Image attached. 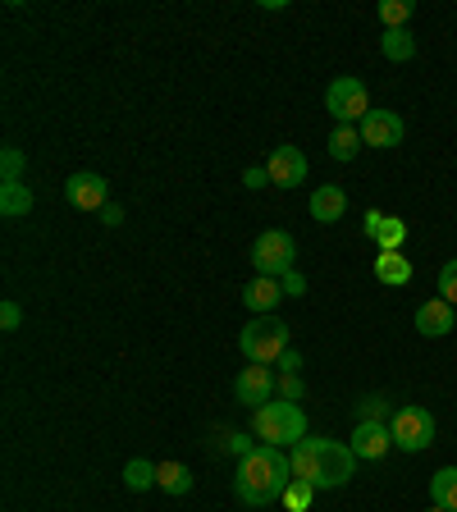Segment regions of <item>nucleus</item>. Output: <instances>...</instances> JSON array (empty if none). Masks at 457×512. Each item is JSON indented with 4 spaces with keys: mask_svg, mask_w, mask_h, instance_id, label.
<instances>
[{
    "mask_svg": "<svg viewBox=\"0 0 457 512\" xmlns=\"http://www.w3.org/2000/svg\"><path fill=\"white\" fill-rule=\"evenodd\" d=\"M293 485V467H288V453L275 444H256L252 453L238 458V476H234V494L252 508H266V503L284 499V490Z\"/></svg>",
    "mask_w": 457,
    "mask_h": 512,
    "instance_id": "nucleus-1",
    "label": "nucleus"
},
{
    "mask_svg": "<svg viewBox=\"0 0 457 512\" xmlns=\"http://www.w3.org/2000/svg\"><path fill=\"white\" fill-rule=\"evenodd\" d=\"M252 435L261 444L275 448H293L298 439H307V412L298 403H284V398H270L266 407L252 412Z\"/></svg>",
    "mask_w": 457,
    "mask_h": 512,
    "instance_id": "nucleus-2",
    "label": "nucleus"
},
{
    "mask_svg": "<svg viewBox=\"0 0 457 512\" xmlns=\"http://www.w3.org/2000/svg\"><path fill=\"white\" fill-rule=\"evenodd\" d=\"M238 348H243V357L247 362H256V366H275L279 357H284L293 343H288V325L284 320H275V316H256V320H247V330L238 334Z\"/></svg>",
    "mask_w": 457,
    "mask_h": 512,
    "instance_id": "nucleus-3",
    "label": "nucleus"
},
{
    "mask_svg": "<svg viewBox=\"0 0 457 512\" xmlns=\"http://www.w3.org/2000/svg\"><path fill=\"white\" fill-rule=\"evenodd\" d=\"M293 261H298V243H293V234H284V229H266V234L252 243V266H256V275L284 279L288 270H293Z\"/></svg>",
    "mask_w": 457,
    "mask_h": 512,
    "instance_id": "nucleus-4",
    "label": "nucleus"
},
{
    "mask_svg": "<svg viewBox=\"0 0 457 512\" xmlns=\"http://www.w3.org/2000/svg\"><path fill=\"white\" fill-rule=\"evenodd\" d=\"M389 430H394V448H403V453H426V448L435 444V416H430L421 403L398 407Z\"/></svg>",
    "mask_w": 457,
    "mask_h": 512,
    "instance_id": "nucleus-5",
    "label": "nucleus"
},
{
    "mask_svg": "<svg viewBox=\"0 0 457 512\" xmlns=\"http://www.w3.org/2000/svg\"><path fill=\"white\" fill-rule=\"evenodd\" d=\"M325 110H330L339 124H362V119L371 115V92H366L362 78L343 74L325 87Z\"/></svg>",
    "mask_w": 457,
    "mask_h": 512,
    "instance_id": "nucleus-6",
    "label": "nucleus"
},
{
    "mask_svg": "<svg viewBox=\"0 0 457 512\" xmlns=\"http://www.w3.org/2000/svg\"><path fill=\"white\" fill-rule=\"evenodd\" d=\"M352 476H357V453H352V444H343V439H325L320 471H316V490H343Z\"/></svg>",
    "mask_w": 457,
    "mask_h": 512,
    "instance_id": "nucleus-7",
    "label": "nucleus"
},
{
    "mask_svg": "<svg viewBox=\"0 0 457 512\" xmlns=\"http://www.w3.org/2000/svg\"><path fill=\"white\" fill-rule=\"evenodd\" d=\"M64 197H69V206H78V211H106L110 206V183L92 170H78V174L64 179Z\"/></svg>",
    "mask_w": 457,
    "mask_h": 512,
    "instance_id": "nucleus-8",
    "label": "nucleus"
},
{
    "mask_svg": "<svg viewBox=\"0 0 457 512\" xmlns=\"http://www.w3.org/2000/svg\"><path fill=\"white\" fill-rule=\"evenodd\" d=\"M275 375H270V366H243V371H238V380H234V394H238V403L243 407H266L270 398H275Z\"/></svg>",
    "mask_w": 457,
    "mask_h": 512,
    "instance_id": "nucleus-9",
    "label": "nucleus"
},
{
    "mask_svg": "<svg viewBox=\"0 0 457 512\" xmlns=\"http://www.w3.org/2000/svg\"><path fill=\"white\" fill-rule=\"evenodd\" d=\"M362 142L366 147H375V151H389V147H398V142H403V119L394 115V110H371V115L362 119Z\"/></svg>",
    "mask_w": 457,
    "mask_h": 512,
    "instance_id": "nucleus-10",
    "label": "nucleus"
},
{
    "mask_svg": "<svg viewBox=\"0 0 457 512\" xmlns=\"http://www.w3.org/2000/svg\"><path fill=\"white\" fill-rule=\"evenodd\" d=\"M352 453H357V462H380L389 448H394V430L380 426V421H357V430H352Z\"/></svg>",
    "mask_w": 457,
    "mask_h": 512,
    "instance_id": "nucleus-11",
    "label": "nucleus"
},
{
    "mask_svg": "<svg viewBox=\"0 0 457 512\" xmlns=\"http://www.w3.org/2000/svg\"><path fill=\"white\" fill-rule=\"evenodd\" d=\"M266 170H270V183H279V188H298V183H307V156L284 142V147L270 151Z\"/></svg>",
    "mask_w": 457,
    "mask_h": 512,
    "instance_id": "nucleus-12",
    "label": "nucleus"
},
{
    "mask_svg": "<svg viewBox=\"0 0 457 512\" xmlns=\"http://www.w3.org/2000/svg\"><path fill=\"white\" fill-rule=\"evenodd\" d=\"M416 330L426 334V339H444V334L457 330V307L444 298H430L416 307Z\"/></svg>",
    "mask_w": 457,
    "mask_h": 512,
    "instance_id": "nucleus-13",
    "label": "nucleus"
},
{
    "mask_svg": "<svg viewBox=\"0 0 457 512\" xmlns=\"http://www.w3.org/2000/svg\"><path fill=\"white\" fill-rule=\"evenodd\" d=\"M320 453H325V435H307V439H298V444L288 448V467H293V480H307V485H316Z\"/></svg>",
    "mask_w": 457,
    "mask_h": 512,
    "instance_id": "nucleus-14",
    "label": "nucleus"
},
{
    "mask_svg": "<svg viewBox=\"0 0 457 512\" xmlns=\"http://www.w3.org/2000/svg\"><path fill=\"white\" fill-rule=\"evenodd\" d=\"M284 302V284L279 279H266V275H256L252 284L243 288V307L256 311V316H270V311Z\"/></svg>",
    "mask_w": 457,
    "mask_h": 512,
    "instance_id": "nucleus-15",
    "label": "nucleus"
},
{
    "mask_svg": "<svg viewBox=\"0 0 457 512\" xmlns=\"http://www.w3.org/2000/svg\"><path fill=\"white\" fill-rule=\"evenodd\" d=\"M343 211H348V192H343L339 183H320V188L311 192V215H316L320 224H339Z\"/></svg>",
    "mask_w": 457,
    "mask_h": 512,
    "instance_id": "nucleus-16",
    "label": "nucleus"
},
{
    "mask_svg": "<svg viewBox=\"0 0 457 512\" xmlns=\"http://www.w3.org/2000/svg\"><path fill=\"white\" fill-rule=\"evenodd\" d=\"M375 279H380V284H389V288L412 284V261H407L403 252H380V256H375Z\"/></svg>",
    "mask_w": 457,
    "mask_h": 512,
    "instance_id": "nucleus-17",
    "label": "nucleus"
},
{
    "mask_svg": "<svg viewBox=\"0 0 457 512\" xmlns=\"http://www.w3.org/2000/svg\"><path fill=\"white\" fill-rule=\"evenodd\" d=\"M32 211V188L28 183H0V215L5 220H19Z\"/></svg>",
    "mask_w": 457,
    "mask_h": 512,
    "instance_id": "nucleus-18",
    "label": "nucleus"
},
{
    "mask_svg": "<svg viewBox=\"0 0 457 512\" xmlns=\"http://www.w3.org/2000/svg\"><path fill=\"white\" fill-rule=\"evenodd\" d=\"M362 147H366L362 128H357V124H334V133H330V156L334 160H352Z\"/></svg>",
    "mask_w": 457,
    "mask_h": 512,
    "instance_id": "nucleus-19",
    "label": "nucleus"
},
{
    "mask_svg": "<svg viewBox=\"0 0 457 512\" xmlns=\"http://www.w3.org/2000/svg\"><path fill=\"white\" fill-rule=\"evenodd\" d=\"M380 51H384V60L403 64V60H412V55H416V37L407 28H389L380 37Z\"/></svg>",
    "mask_w": 457,
    "mask_h": 512,
    "instance_id": "nucleus-20",
    "label": "nucleus"
},
{
    "mask_svg": "<svg viewBox=\"0 0 457 512\" xmlns=\"http://www.w3.org/2000/svg\"><path fill=\"white\" fill-rule=\"evenodd\" d=\"M430 499H435L439 508L457 512V467H439L435 476H430Z\"/></svg>",
    "mask_w": 457,
    "mask_h": 512,
    "instance_id": "nucleus-21",
    "label": "nucleus"
},
{
    "mask_svg": "<svg viewBox=\"0 0 457 512\" xmlns=\"http://www.w3.org/2000/svg\"><path fill=\"white\" fill-rule=\"evenodd\" d=\"M156 485L165 494H188L192 490V471L183 462H160L156 467Z\"/></svg>",
    "mask_w": 457,
    "mask_h": 512,
    "instance_id": "nucleus-22",
    "label": "nucleus"
},
{
    "mask_svg": "<svg viewBox=\"0 0 457 512\" xmlns=\"http://www.w3.org/2000/svg\"><path fill=\"white\" fill-rule=\"evenodd\" d=\"M380 252H403V243H407V224L398 220V215H384V224H380V234L371 238Z\"/></svg>",
    "mask_w": 457,
    "mask_h": 512,
    "instance_id": "nucleus-23",
    "label": "nucleus"
},
{
    "mask_svg": "<svg viewBox=\"0 0 457 512\" xmlns=\"http://www.w3.org/2000/svg\"><path fill=\"white\" fill-rule=\"evenodd\" d=\"M124 485L133 494H142V490H151V485H156V462H147V458H133L124 467Z\"/></svg>",
    "mask_w": 457,
    "mask_h": 512,
    "instance_id": "nucleus-24",
    "label": "nucleus"
},
{
    "mask_svg": "<svg viewBox=\"0 0 457 512\" xmlns=\"http://www.w3.org/2000/svg\"><path fill=\"white\" fill-rule=\"evenodd\" d=\"M357 421H380V426H389V421H394V403L384 394L362 398V403H357Z\"/></svg>",
    "mask_w": 457,
    "mask_h": 512,
    "instance_id": "nucleus-25",
    "label": "nucleus"
},
{
    "mask_svg": "<svg viewBox=\"0 0 457 512\" xmlns=\"http://www.w3.org/2000/svg\"><path fill=\"white\" fill-rule=\"evenodd\" d=\"M407 19H412V0H384V5H380L384 32H389V28H407Z\"/></svg>",
    "mask_w": 457,
    "mask_h": 512,
    "instance_id": "nucleus-26",
    "label": "nucleus"
},
{
    "mask_svg": "<svg viewBox=\"0 0 457 512\" xmlns=\"http://www.w3.org/2000/svg\"><path fill=\"white\" fill-rule=\"evenodd\" d=\"M311 499H316V485H307V480H293V485L284 490V508L288 512H307Z\"/></svg>",
    "mask_w": 457,
    "mask_h": 512,
    "instance_id": "nucleus-27",
    "label": "nucleus"
},
{
    "mask_svg": "<svg viewBox=\"0 0 457 512\" xmlns=\"http://www.w3.org/2000/svg\"><path fill=\"white\" fill-rule=\"evenodd\" d=\"M0 179L23 183V151L19 147H5V156H0Z\"/></svg>",
    "mask_w": 457,
    "mask_h": 512,
    "instance_id": "nucleus-28",
    "label": "nucleus"
},
{
    "mask_svg": "<svg viewBox=\"0 0 457 512\" xmlns=\"http://www.w3.org/2000/svg\"><path fill=\"white\" fill-rule=\"evenodd\" d=\"M439 298L457 307V256L453 261H444V270H439Z\"/></svg>",
    "mask_w": 457,
    "mask_h": 512,
    "instance_id": "nucleus-29",
    "label": "nucleus"
},
{
    "mask_svg": "<svg viewBox=\"0 0 457 512\" xmlns=\"http://www.w3.org/2000/svg\"><path fill=\"white\" fill-rule=\"evenodd\" d=\"M275 394L284 398V403H298L302 394H307V384L298 380V375H279V384H275Z\"/></svg>",
    "mask_w": 457,
    "mask_h": 512,
    "instance_id": "nucleus-30",
    "label": "nucleus"
},
{
    "mask_svg": "<svg viewBox=\"0 0 457 512\" xmlns=\"http://www.w3.org/2000/svg\"><path fill=\"white\" fill-rule=\"evenodd\" d=\"M279 284H284V298H302V293H307V279H302L298 270H288Z\"/></svg>",
    "mask_w": 457,
    "mask_h": 512,
    "instance_id": "nucleus-31",
    "label": "nucleus"
},
{
    "mask_svg": "<svg viewBox=\"0 0 457 512\" xmlns=\"http://www.w3.org/2000/svg\"><path fill=\"white\" fill-rule=\"evenodd\" d=\"M0 325H5V330H19V325H23L19 302H5V307H0Z\"/></svg>",
    "mask_w": 457,
    "mask_h": 512,
    "instance_id": "nucleus-32",
    "label": "nucleus"
},
{
    "mask_svg": "<svg viewBox=\"0 0 457 512\" xmlns=\"http://www.w3.org/2000/svg\"><path fill=\"white\" fill-rule=\"evenodd\" d=\"M279 366H284V375H298V371H302V352H298V348H288L284 357H279Z\"/></svg>",
    "mask_w": 457,
    "mask_h": 512,
    "instance_id": "nucleus-33",
    "label": "nucleus"
},
{
    "mask_svg": "<svg viewBox=\"0 0 457 512\" xmlns=\"http://www.w3.org/2000/svg\"><path fill=\"white\" fill-rule=\"evenodd\" d=\"M243 183H247V188H266V183H270V170H266V165H261V170H247Z\"/></svg>",
    "mask_w": 457,
    "mask_h": 512,
    "instance_id": "nucleus-34",
    "label": "nucleus"
},
{
    "mask_svg": "<svg viewBox=\"0 0 457 512\" xmlns=\"http://www.w3.org/2000/svg\"><path fill=\"white\" fill-rule=\"evenodd\" d=\"M380 224H384V211H366V220H362L366 238H375V234H380Z\"/></svg>",
    "mask_w": 457,
    "mask_h": 512,
    "instance_id": "nucleus-35",
    "label": "nucleus"
},
{
    "mask_svg": "<svg viewBox=\"0 0 457 512\" xmlns=\"http://www.w3.org/2000/svg\"><path fill=\"white\" fill-rule=\"evenodd\" d=\"M101 224H110V229H115V224H124V211H119V206L110 202L106 211H101Z\"/></svg>",
    "mask_w": 457,
    "mask_h": 512,
    "instance_id": "nucleus-36",
    "label": "nucleus"
},
{
    "mask_svg": "<svg viewBox=\"0 0 457 512\" xmlns=\"http://www.w3.org/2000/svg\"><path fill=\"white\" fill-rule=\"evenodd\" d=\"M229 448H234L238 458H243V453H252V448H256V444H247V435H234V439H229Z\"/></svg>",
    "mask_w": 457,
    "mask_h": 512,
    "instance_id": "nucleus-37",
    "label": "nucleus"
},
{
    "mask_svg": "<svg viewBox=\"0 0 457 512\" xmlns=\"http://www.w3.org/2000/svg\"><path fill=\"white\" fill-rule=\"evenodd\" d=\"M430 512H448V508H439V503H435V508H430Z\"/></svg>",
    "mask_w": 457,
    "mask_h": 512,
    "instance_id": "nucleus-38",
    "label": "nucleus"
}]
</instances>
